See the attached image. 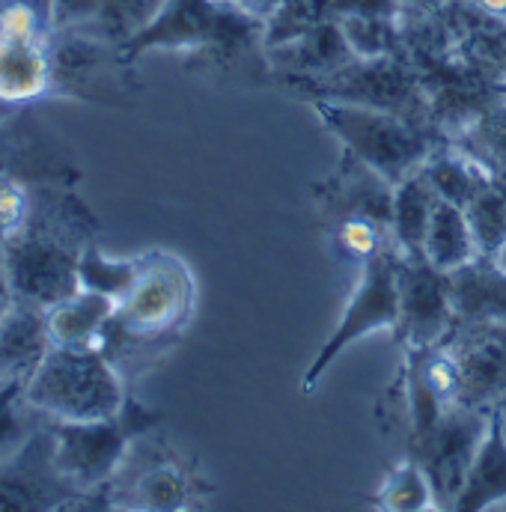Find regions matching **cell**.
<instances>
[{
    "instance_id": "cell-1",
    "label": "cell",
    "mask_w": 506,
    "mask_h": 512,
    "mask_svg": "<svg viewBox=\"0 0 506 512\" xmlns=\"http://www.w3.org/2000/svg\"><path fill=\"white\" fill-rule=\"evenodd\" d=\"M30 405L54 423L108 420L126 408L117 364L93 346H54L24 384Z\"/></svg>"
},
{
    "instance_id": "cell-2",
    "label": "cell",
    "mask_w": 506,
    "mask_h": 512,
    "mask_svg": "<svg viewBox=\"0 0 506 512\" xmlns=\"http://www.w3.org/2000/svg\"><path fill=\"white\" fill-rule=\"evenodd\" d=\"M265 24L224 0H167L161 12L128 42L120 45L128 63L143 51H197L233 60L253 45H262Z\"/></svg>"
},
{
    "instance_id": "cell-3",
    "label": "cell",
    "mask_w": 506,
    "mask_h": 512,
    "mask_svg": "<svg viewBox=\"0 0 506 512\" xmlns=\"http://www.w3.org/2000/svg\"><path fill=\"white\" fill-rule=\"evenodd\" d=\"M310 102L319 120L343 143V149L367 161L393 185L408 173L420 170L426 158L435 152V146L444 140L438 128L411 123L381 108L337 102V99H310Z\"/></svg>"
},
{
    "instance_id": "cell-4",
    "label": "cell",
    "mask_w": 506,
    "mask_h": 512,
    "mask_svg": "<svg viewBox=\"0 0 506 512\" xmlns=\"http://www.w3.org/2000/svg\"><path fill=\"white\" fill-rule=\"evenodd\" d=\"M194 310V277L182 259L164 251L140 256V271L105 331V340L128 346L170 343Z\"/></svg>"
},
{
    "instance_id": "cell-5",
    "label": "cell",
    "mask_w": 506,
    "mask_h": 512,
    "mask_svg": "<svg viewBox=\"0 0 506 512\" xmlns=\"http://www.w3.org/2000/svg\"><path fill=\"white\" fill-rule=\"evenodd\" d=\"M161 417L134 405L131 399L117 417L87 423H54V465L75 495L108 486L126 465L128 453L140 435H146Z\"/></svg>"
},
{
    "instance_id": "cell-6",
    "label": "cell",
    "mask_w": 506,
    "mask_h": 512,
    "mask_svg": "<svg viewBox=\"0 0 506 512\" xmlns=\"http://www.w3.org/2000/svg\"><path fill=\"white\" fill-rule=\"evenodd\" d=\"M90 242H75L72 233L48 230L45 224L30 218L9 236H3V277L12 292V301H24L48 310L51 304L75 295L78 283V259Z\"/></svg>"
},
{
    "instance_id": "cell-7",
    "label": "cell",
    "mask_w": 506,
    "mask_h": 512,
    "mask_svg": "<svg viewBox=\"0 0 506 512\" xmlns=\"http://www.w3.org/2000/svg\"><path fill=\"white\" fill-rule=\"evenodd\" d=\"M396 265L399 254L387 251V254L370 259L361 268V280L337 322V328L331 331V337L322 343L319 355L310 361V367L304 370L301 379V393H313L316 384L325 379V373L331 370V364L361 337L376 334V331H390L399 322V283H396Z\"/></svg>"
},
{
    "instance_id": "cell-8",
    "label": "cell",
    "mask_w": 506,
    "mask_h": 512,
    "mask_svg": "<svg viewBox=\"0 0 506 512\" xmlns=\"http://www.w3.org/2000/svg\"><path fill=\"white\" fill-rule=\"evenodd\" d=\"M492 420V408L474 405H450L441 420L414 444H408V456H414L435 492L438 510H453L468 468L486 438Z\"/></svg>"
},
{
    "instance_id": "cell-9",
    "label": "cell",
    "mask_w": 506,
    "mask_h": 512,
    "mask_svg": "<svg viewBox=\"0 0 506 512\" xmlns=\"http://www.w3.org/2000/svg\"><path fill=\"white\" fill-rule=\"evenodd\" d=\"M399 322L393 337L402 349H435L456 322L450 274L426 256H399Z\"/></svg>"
},
{
    "instance_id": "cell-10",
    "label": "cell",
    "mask_w": 506,
    "mask_h": 512,
    "mask_svg": "<svg viewBox=\"0 0 506 512\" xmlns=\"http://www.w3.org/2000/svg\"><path fill=\"white\" fill-rule=\"evenodd\" d=\"M459 379V405L495 408L506 396V325L495 319H456L438 343Z\"/></svg>"
},
{
    "instance_id": "cell-11",
    "label": "cell",
    "mask_w": 506,
    "mask_h": 512,
    "mask_svg": "<svg viewBox=\"0 0 506 512\" xmlns=\"http://www.w3.org/2000/svg\"><path fill=\"white\" fill-rule=\"evenodd\" d=\"M78 498L54 465L51 420L12 459L0 462V510H54Z\"/></svg>"
},
{
    "instance_id": "cell-12",
    "label": "cell",
    "mask_w": 506,
    "mask_h": 512,
    "mask_svg": "<svg viewBox=\"0 0 506 512\" xmlns=\"http://www.w3.org/2000/svg\"><path fill=\"white\" fill-rule=\"evenodd\" d=\"M313 197H316L319 218L325 221V227L349 215H367L384 227H390L393 182H387L379 170H373L367 161H361L349 149H343L337 170L328 179L313 185Z\"/></svg>"
},
{
    "instance_id": "cell-13",
    "label": "cell",
    "mask_w": 506,
    "mask_h": 512,
    "mask_svg": "<svg viewBox=\"0 0 506 512\" xmlns=\"http://www.w3.org/2000/svg\"><path fill=\"white\" fill-rule=\"evenodd\" d=\"M265 60L271 63V69L289 75L292 81H313V78L340 72L343 66L355 63L358 57L349 48L340 24L334 18H328L286 45L265 48Z\"/></svg>"
},
{
    "instance_id": "cell-14",
    "label": "cell",
    "mask_w": 506,
    "mask_h": 512,
    "mask_svg": "<svg viewBox=\"0 0 506 512\" xmlns=\"http://www.w3.org/2000/svg\"><path fill=\"white\" fill-rule=\"evenodd\" d=\"M51 349L45 310L12 301L0 310V384L24 382Z\"/></svg>"
},
{
    "instance_id": "cell-15",
    "label": "cell",
    "mask_w": 506,
    "mask_h": 512,
    "mask_svg": "<svg viewBox=\"0 0 506 512\" xmlns=\"http://www.w3.org/2000/svg\"><path fill=\"white\" fill-rule=\"evenodd\" d=\"M54 87V60L48 39L0 36V102L21 105Z\"/></svg>"
},
{
    "instance_id": "cell-16",
    "label": "cell",
    "mask_w": 506,
    "mask_h": 512,
    "mask_svg": "<svg viewBox=\"0 0 506 512\" xmlns=\"http://www.w3.org/2000/svg\"><path fill=\"white\" fill-rule=\"evenodd\" d=\"M117 313V301L111 295L78 289L75 295L51 304L45 310L48 337L54 346H93L102 349L105 331Z\"/></svg>"
},
{
    "instance_id": "cell-17",
    "label": "cell",
    "mask_w": 506,
    "mask_h": 512,
    "mask_svg": "<svg viewBox=\"0 0 506 512\" xmlns=\"http://www.w3.org/2000/svg\"><path fill=\"white\" fill-rule=\"evenodd\" d=\"M456 319H495L506 325V268L492 256L450 271Z\"/></svg>"
},
{
    "instance_id": "cell-18",
    "label": "cell",
    "mask_w": 506,
    "mask_h": 512,
    "mask_svg": "<svg viewBox=\"0 0 506 512\" xmlns=\"http://www.w3.org/2000/svg\"><path fill=\"white\" fill-rule=\"evenodd\" d=\"M506 507V435L495 417L486 429V438L468 468L465 486L453 504V510H498Z\"/></svg>"
},
{
    "instance_id": "cell-19",
    "label": "cell",
    "mask_w": 506,
    "mask_h": 512,
    "mask_svg": "<svg viewBox=\"0 0 506 512\" xmlns=\"http://www.w3.org/2000/svg\"><path fill=\"white\" fill-rule=\"evenodd\" d=\"M438 194L423 176V170L408 173L393 185V215H390V230H393V245L399 256H423L426 230L435 212Z\"/></svg>"
},
{
    "instance_id": "cell-20",
    "label": "cell",
    "mask_w": 506,
    "mask_h": 512,
    "mask_svg": "<svg viewBox=\"0 0 506 512\" xmlns=\"http://www.w3.org/2000/svg\"><path fill=\"white\" fill-rule=\"evenodd\" d=\"M420 170H423V176L429 179V185L435 188V194L441 200L456 203L462 209L492 179V173L483 167V161L474 158L465 146H459L450 137H444L435 146V152L426 158V164Z\"/></svg>"
},
{
    "instance_id": "cell-21",
    "label": "cell",
    "mask_w": 506,
    "mask_h": 512,
    "mask_svg": "<svg viewBox=\"0 0 506 512\" xmlns=\"http://www.w3.org/2000/svg\"><path fill=\"white\" fill-rule=\"evenodd\" d=\"M423 256L441 268V271H459L462 265L474 262L480 251L474 242V230L468 224V215L462 206L447 203L438 197L429 230H426V242H423Z\"/></svg>"
},
{
    "instance_id": "cell-22",
    "label": "cell",
    "mask_w": 506,
    "mask_h": 512,
    "mask_svg": "<svg viewBox=\"0 0 506 512\" xmlns=\"http://www.w3.org/2000/svg\"><path fill=\"white\" fill-rule=\"evenodd\" d=\"M123 504L137 510H188L197 504V486L188 468L173 459H161L134 477Z\"/></svg>"
},
{
    "instance_id": "cell-23",
    "label": "cell",
    "mask_w": 506,
    "mask_h": 512,
    "mask_svg": "<svg viewBox=\"0 0 506 512\" xmlns=\"http://www.w3.org/2000/svg\"><path fill=\"white\" fill-rule=\"evenodd\" d=\"M450 140L465 146L474 158L483 161V167L506 182V102H486L465 126H459Z\"/></svg>"
},
{
    "instance_id": "cell-24",
    "label": "cell",
    "mask_w": 506,
    "mask_h": 512,
    "mask_svg": "<svg viewBox=\"0 0 506 512\" xmlns=\"http://www.w3.org/2000/svg\"><path fill=\"white\" fill-rule=\"evenodd\" d=\"M45 423L48 417L30 405L24 382L0 384V462L18 456Z\"/></svg>"
},
{
    "instance_id": "cell-25",
    "label": "cell",
    "mask_w": 506,
    "mask_h": 512,
    "mask_svg": "<svg viewBox=\"0 0 506 512\" xmlns=\"http://www.w3.org/2000/svg\"><path fill=\"white\" fill-rule=\"evenodd\" d=\"M373 507L390 512L438 510L432 483H429L423 465L414 456H405L402 462H396L390 468V474L381 483L379 495L373 498Z\"/></svg>"
},
{
    "instance_id": "cell-26",
    "label": "cell",
    "mask_w": 506,
    "mask_h": 512,
    "mask_svg": "<svg viewBox=\"0 0 506 512\" xmlns=\"http://www.w3.org/2000/svg\"><path fill=\"white\" fill-rule=\"evenodd\" d=\"M328 233H331L334 254L340 256V259H346V262L361 265V268L370 259H376V256L387 254V251H396L390 227H384V224L367 218V215L340 218V221L328 224Z\"/></svg>"
},
{
    "instance_id": "cell-27",
    "label": "cell",
    "mask_w": 506,
    "mask_h": 512,
    "mask_svg": "<svg viewBox=\"0 0 506 512\" xmlns=\"http://www.w3.org/2000/svg\"><path fill=\"white\" fill-rule=\"evenodd\" d=\"M468 224L474 230V242L480 256L501 254L506 245V182L501 179H489L465 206Z\"/></svg>"
},
{
    "instance_id": "cell-28",
    "label": "cell",
    "mask_w": 506,
    "mask_h": 512,
    "mask_svg": "<svg viewBox=\"0 0 506 512\" xmlns=\"http://www.w3.org/2000/svg\"><path fill=\"white\" fill-rule=\"evenodd\" d=\"M355 51L358 60H384L399 57L405 48L402 18H373V15H346L334 18Z\"/></svg>"
},
{
    "instance_id": "cell-29",
    "label": "cell",
    "mask_w": 506,
    "mask_h": 512,
    "mask_svg": "<svg viewBox=\"0 0 506 512\" xmlns=\"http://www.w3.org/2000/svg\"><path fill=\"white\" fill-rule=\"evenodd\" d=\"M140 271V259H111L102 254V248L87 245L78 259V283L81 289H93L102 295H111L117 304L126 298Z\"/></svg>"
},
{
    "instance_id": "cell-30",
    "label": "cell",
    "mask_w": 506,
    "mask_h": 512,
    "mask_svg": "<svg viewBox=\"0 0 506 512\" xmlns=\"http://www.w3.org/2000/svg\"><path fill=\"white\" fill-rule=\"evenodd\" d=\"M164 3L167 0H102L99 21L90 30L123 45L161 12Z\"/></svg>"
},
{
    "instance_id": "cell-31",
    "label": "cell",
    "mask_w": 506,
    "mask_h": 512,
    "mask_svg": "<svg viewBox=\"0 0 506 512\" xmlns=\"http://www.w3.org/2000/svg\"><path fill=\"white\" fill-rule=\"evenodd\" d=\"M54 33L63 30H90L99 21L102 0H48Z\"/></svg>"
},
{
    "instance_id": "cell-32",
    "label": "cell",
    "mask_w": 506,
    "mask_h": 512,
    "mask_svg": "<svg viewBox=\"0 0 506 512\" xmlns=\"http://www.w3.org/2000/svg\"><path fill=\"white\" fill-rule=\"evenodd\" d=\"M30 218V197L21 185L3 182L0 185V236L15 233Z\"/></svg>"
},
{
    "instance_id": "cell-33",
    "label": "cell",
    "mask_w": 506,
    "mask_h": 512,
    "mask_svg": "<svg viewBox=\"0 0 506 512\" xmlns=\"http://www.w3.org/2000/svg\"><path fill=\"white\" fill-rule=\"evenodd\" d=\"M331 18L346 15H373V18H402L405 3L402 0H328Z\"/></svg>"
},
{
    "instance_id": "cell-34",
    "label": "cell",
    "mask_w": 506,
    "mask_h": 512,
    "mask_svg": "<svg viewBox=\"0 0 506 512\" xmlns=\"http://www.w3.org/2000/svg\"><path fill=\"white\" fill-rule=\"evenodd\" d=\"M233 3H236L242 12H248L251 18H256V21H262V24H265V21L280 9L286 0H233Z\"/></svg>"
},
{
    "instance_id": "cell-35",
    "label": "cell",
    "mask_w": 506,
    "mask_h": 512,
    "mask_svg": "<svg viewBox=\"0 0 506 512\" xmlns=\"http://www.w3.org/2000/svg\"><path fill=\"white\" fill-rule=\"evenodd\" d=\"M471 3H474L483 15H489V18L506 24V0H471Z\"/></svg>"
},
{
    "instance_id": "cell-36",
    "label": "cell",
    "mask_w": 506,
    "mask_h": 512,
    "mask_svg": "<svg viewBox=\"0 0 506 512\" xmlns=\"http://www.w3.org/2000/svg\"><path fill=\"white\" fill-rule=\"evenodd\" d=\"M492 96H495L498 102H506V75L504 78H498V81H492Z\"/></svg>"
},
{
    "instance_id": "cell-37",
    "label": "cell",
    "mask_w": 506,
    "mask_h": 512,
    "mask_svg": "<svg viewBox=\"0 0 506 512\" xmlns=\"http://www.w3.org/2000/svg\"><path fill=\"white\" fill-rule=\"evenodd\" d=\"M495 417H498V423H501V429H504V435H506V396L504 399H498V405H495Z\"/></svg>"
},
{
    "instance_id": "cell-38",
    "label": "cell",
    "mask_w": 506,
    "mask_h": 512,
    "mask_svg": "<svg viewBox=\"0 0 506 512\" xmlns=\"http://www.w3.org/2000/svg\"><path fill=\"white\" fill-rule=\"evenodd\" d=\"M495 259H498V262H501V265H504V268H506V245H504V248H501V254L495 256Z\"/></svg>"
},
{
    "instance_id": "cell-39",
    "label": "cell",
    "mask_w": 506,
    "mask_h": 512,
    "mask_svg": "<svg viewBox=\"0 0 506 512\" xmlns=\"http://www.w3.org/2000/svg\"><path fill=\"white\" fill-rule=\"evenodd\" d=\"M224 3H233V0H224Z\"/></svg>"
}]
</instances>
